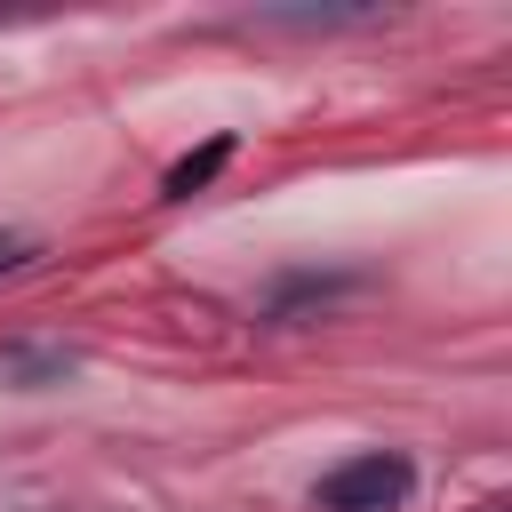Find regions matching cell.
Returning a JSON list of instances; mask_svg holds the SVG:
<instances>
[{"instance_id": "4", "label": "cell", "mask_w": 512, "mask_h": 512, "mask_svg": "<svg viewBox=\"0 0 512 512\" xmlns=\"http://www.w3.org/2000/svg\"><path fill=\"white\" fill-rule=\"evenodd\" d=\"M32 256H40L32 232H0V272H16V264H32Z\"/></svg>"}, {"instance_id": "3", "label": "cell", "mask_w": 512, "mask_h": 512, "mask_svg": "<svg viewBox=\"0 0 512 512\" xmlns=\"http://www.w3.org/2000/svg\"><path fill=\"white\" fill-rule=\"evenodd\" d=\"M224 160H232V136H216V144H200V152H184V160L168 168V184H160V192H168V200H192V192H200V184H208V176H216Z\"/></svg>"}, {"instance_id": "2", "label": "cell", "mask_w": 512, "mask_h": 512, "mask_svg": "<svg viewBox=\"0 0 512 512\" xmlns=\"http://www.w3.org/2000/svg\"><path fill=\"white\" fill-rule=\"evenodd\" d=\"M72 368H80V360H72L64 344H40V352H32V344H24V352H0V376H8V384H24V392H40V384H64Z\"/></svg>"}, {"instance_id": "1", "label": "cell", "mask_w": 512, "mask_h": 512, "mask_svg": "<svg viewBox=\"0 0 512 512\" xmlns=\"http://www.w3.org/2000/svg\"><path fill=\"white\" fill-rule=\"evenodd\" d=\"M408 496H416V464L392 448H368V456H344L320 472L312 512H400Z\"/></svg>"}]
</instances>
